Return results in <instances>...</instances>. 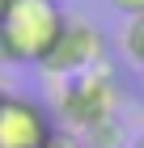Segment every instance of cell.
Wrapping results in <instances>:
<instances>
[{
    "label": "cell",
    "instance_id": "cell-4",
    "mask_svg": "<svg viewBox=\"0 0 144 148\" xmlns=\"http://www.w3.org/2000/svg\"><path fill=\"white\" fill-rule=\"evenodd\" d=\"M55 119L43 102L25 93H4L0 102V148H47L55 140Z\"/></svg>",
    "mask_w": 144,
    "mask_h": 148
},
{
    "label": "cell",
    "instance_id": "cell-7",
    "mask_svg": "<svg viewBox=\"0 0 144 148\" xmlns=\"http://www.w3.org/2000/svg\"><path fill=\"white\" fill-rule=\"evenodd\" d=\"M47 148H85V144H81V140H72V136H55Z\"/></svg>",
    "mask_w": 144,
    "mask_h": 148
},
{
    "label": "cell",
    "instance_id": "cell-9",
    "mask_svg": "<svg viewBox=\"0 0 144 148\" xmlns=\"http://www.w3.org/2000/svg\"><path fill=\"white\" fill-rule=\"evenodd\" d=\"M132 148H144V136H140V140H136V144H132Z\"/></svg>",
    "mask_w": 144,
    "mask_h": 148
},
{
    "label": "cell",
    "instance_id": "cell-1",
    "mask_svg": "<svg viewBox=\"0 0 144 148\" xmlns=\"http://www.w3.org/2000/svg\"><path fill=\"white\" fill-rule=\"evenodd\" d=\"M64 21L59 0H9L0 9V64H43Z\"/></svg>",
    "mask_w": 144,
    "mask_h": 148
},
{
    "label": "cell",
    "instance_id": "cell-8",
    "mask_svg": "<svg viewBox=\"0 0 144 148\" xmlns=\"http://www.w3.org/2000/svg\"><path fill=\"white\" fill-rule=\"evenodd\" d=\"M4 93H9V85H4V80H0V102H4Z\"/></svg>",
    "mask_w": 144,
    "mask_h": 148
},
{
    "label": "cell",
    "instance_id": "cell-3",
    "mask_svg": "<svg viewBox=\"0 0 144 148\" xmlns=\"http://www.w3.org/2000/svg\"><path fill=\"white\" fill-rule=\"evenodd\" d=\"M102 64H106L102 59V34L85 17H68L64 30H59V38H55V47L47 51V59L38 68H43V76L55 80V85H64V80L81 76V72H93Z\"/></svg>",
    "mask_w": 144,
    "mask_h": 148
},
{
    "label": "cell",
    "instance_id": "cell-5",
    "mask_svg": "<svg viewBox=\"0 0 144 148\" xmlns=\"http://www.w3.org/2000/svg\"><path fill=\"white\" fill-rule=\"evenodd\" d=\"M123 51H127V55L144 68V13L127 21V30H123Z\"/></svg>",
    "mask_w": 144,
    "mask_h": 148
},
{
    "label": "cell",
    "instance_id": "cell-6",
    "mask_svg": "<svg viewBox=\"0 0 144 148\" xmlns=\"http://www.w3.org/2000/svg\"><path fill=\"white\" fill-rule=\"evenodd\" d=\"M110 4L119 13H127V17H140V13H144V0H110Z\"/></svg>",
    "mask_w": 144,
    "mask_h": 148
},
{
    "label": "cell",
    "instance_id": "cell-11",
    "mask_svg": "<svg viewBox=\"0 0 144 148\" xmlns=\"http://www.w3.org/2000/svg\"><path fill=\"white\" fill-rule=\"evenodd\" d=\"M140 72H144V68H140Z\"/></svg>",
    "mask_w": 144,
    "mask_h": 148
},
{
    "label": "cell",
    "instance_id": "cell-2",
    "mask_svg": "<svg viewBox=\"0 0 144 148\" xmlns=\"http://www.w3.org/2000/svg\"><path fill=\"white\" fill-rule=\"evenodd\" d=\"M114 106H119V89H114V76H110L106 64L64 80V89H59V114L72 127H81V131L114 119Z\"/></svg>",
    "mask_w": 144,
    "mask_h": 148
},
{
    "label": "cell",
    "instance_id": "cell-10",
    "mask_svg": "<svg viewBox=\"0 0 144 148\" xmlns=\"http://www.w3.org/2000/svg\"><path fill=\"white\" fill-rule=\"evenodd\" d=\"M4 4H9V0H0V9H4Z\"/></svg>",
    "mask_w": 144,
    "mask_h": 148
}]
</instances>
